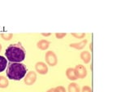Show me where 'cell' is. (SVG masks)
<instances>
[{"label": "cell", "instance_id": "1", "mask_svg": "<svg viewBox=\"0 0 130 92\" xmlns=\"http://www.w3.org/2000/svg\"><path fill=\"white\" fill-rule=\"evenodd\" d=\"M26 51L21 42L11 44L5 51L7 59L12 63H20L25 58Z\"/></svg>", "mask_w": 130, "mask_h": 92}, {"label": "cell", "instance_id": "2", "mask_svg": "<svg viewBox=\"0 0 130 92\" xmlns=\"http://www.w3.org/2000/svg\"><path fill=\"white\" fill-rule=\"evenodd\" d=\"M27 71V67L24 64L10 62L7 65L6 73L8 79L20 81L26 75Z\"/></svg>", "mask_w": 130, "mask_h": 92}, {"label": "cell", "instance_id": "3", "mask_svg": "<svg viewBox=\"0 0 130 92\" xmlns=\"http://www.w3.org/2000/svg\"><path fill=\"white\" fill-rule=\"evenodd\" d=\"M45 59H46V61L49 65L53 67L55 66L58 63V59H57V56L55 54V52H53L52 51H49L46 53L45 55Z\"/></svg>", "mask_w": 130, "mask_h": 92}, {"label": "cell", "instance_id": "4", "mask_svg": "<svg viewBox=\"0 0 130 92\" xmlns=\"http://www.w3.org/2000/svg\"><path fill=\"white\" fill-rule=\"evenodd\" d=\"M75 73L77 78H85L87 75V70L85 69V67L82 65H78L75 67Z\"/></svg>", "mask_w": 130, "mask_h": 92}, {"label": "cell", "instance_id": "5", "mask_svg": "<svg viewBox=\"0 0 130 92\" xmlns=\"http://www.w3.org/2000/svg\"><path fill=\"white\" fill-rule=\"evenodd\" d=\"M36 79H37L36 73H34V71H31L26 74V77L24 78V83L28 86H31L36 82Z\"/></svg>", "mask_w": 130, "mask_h": 92}, {"label": "cell", "instance_id": "6", "mask_svg": "<svg viewBox=\"0 0 130 92\" xmlns=\"http://www.w3.org/2000/svg\"><path fill=\"white\" fill-rule=\"evenodd\" d=\"M36 71L40 74H46L48 72V67L43 62H38L35 65Z\"/></svg>", "mask_w": 130, "mask_h": 92}, {"label": "cell", "instance_id": "7", "mask_svg": "<svg viewBox=\"0 0 130 92\" xmlns=\"http://www.w3.org/2000/svg\"><path fill=\"white\" fill-rule=\"evenodd\" d=\"M88 40L85 39L80 41V42H76V43H71L70 44V47H72V48H75L76 50H80V49H83L84 47H85V45L87 44Z\"/></svg>", "mask_w": 130, "mask_h": 92}, {"label": "cell", "instance_id": "8", "mask_svg": "<svg viewBox=\"0 0 130 92\" xmlns=\"http://www.w3.org/2000/svg\"><path fill=\"white\" fill-rule=\"evenodd\" d=\"M66 76L69 80H71V81H75V80L77 79V77L75 73V69H72V68H69V69H67Z\"/></svg>", "mask_w": 130, "mask_h": 92}, {"label": "cell", "instance_id": "9", "mask_svg": "<svg viewBox=\"0 0 130 92\" xmlns=\"http://www.w3.org/2000/svg\"><path fill=\"white\" fill-rule=\"evenodd\" d=\"M80 59H82L85 64H88L91 60V55L88 51H82L80 53Z\"/></svg>", "mask_w": 130, "mask_h": 92}, {"label": "cell", "instance_id": "10", "mask_svg": "<svg viewBox=\"0 0 130 92\" xmlns=\"http://www.w3.org/2000/svg\"><path fill=\"white\" fill-rule=\"evenodd\" d=\"M49 45H50V42H48L47 40H44V39L41 40V41H39L38 43H37V47L42 51L46 50L49 47Z\"/></svg>", "mask_w": 130, "mask_h": 92}, {"label": "cell", "instance_id": "11", "mask_svg": "<svg viewBox=\"0 0 130 92\" xmlns=\"http://www.w3.org/2000/svg\"><path fill=\"white\" fill-rule=\"evenodd\" d=\"M68 90V92H80V86L75 82H72V83L69 84Z\"/></svg>", "mask_w": 130, "mask_h": 92}, {"label": "cell", "instance_id": "12", "mask_svg": "<svg viewBox=\"0 0 130 92\" xmlns=\"http://www.w3.org/2000/svg\"><path fill=\"white\" fill-rule=\"evenodd\" d=\"M7 59L0 55V73H2L3 71L5 70V69L7 68Z\"/></svg>", "mask_w": 130, "mask_h": 92}, {"label": "cell", "instance_id": "13", "mask_svg": "<svg viewBox=\"0 0 130 92\" xmlns=\"http://www.w3.org/2000/svg\"><path fill=\"white\" fill-rule=\"evenodd\" d=\"M8 84H9L8 79L3 76H0V88H6L7 87Z\"/></svg>", "mask_w": 130, "mask_h": 92}, {"label": "cell", "instance_id": "14", "mask_svg": "<svg viewBox=\"0 0 130 92\" xmlns=\"http://www.w3.org/2000/svg\"><path fill=\"white\" fill-rule=\"evenodd\" d=\"M1 36L2 38L4 39V40H7V41H8V40H11V38H12V34H1Z\"/></svg>", "mask_w": 130, "mask_h": 92}, {"label": "cell", "instance_id": "15", "mask_svg": "<svg viewBox=\"0 0 130 92\" xmlns=\"http://www.w3.org/2000/svg\"><path fill=\"white\" fill-rule=\"evenodd\" d=\"M72 35L73 36V37H75L76 38H83L85 37V35H86V34H84V33H81V34H76V33H72Z\"/></svg>", "mask_w": 130, "mask_h": 92}, {"label": "cell", "instance_id": "16", "mask_svg": "<svg viewBox=\"0 0 130 92\" xmlns=\"http://www.w3.org/2000/svg\"><path fill=\"white\" fill-rule=\"evenodd\" d=\"M54 92H66V90L63 86H59L55 88H54Z\"/></svg>", "mask_w": 130, "mask_h": 92}, {"label": "cell", "instance_id": "17", "mask_svg": "<svg viewBox=\"0 0 130 92\" xmlns=\"http://www.w3.org/2000/svg\"><path fill=\"white\" fill-rule=\"evenodd\" d=\"M81 92H92V89L88 86H85L81 90Z\"/></svg>", "mask_w": 130, "mask_h": 92}, {"label": "cell", "instance_id": "18", "mask_svg": "<svg viewBox=\"0 0 130 92\" xmlns=\"http://www.w3.org/2000/svg\"><path fill=\"white\" fill-rule=\"evenodd\" d=\"M66 35H67V34H65V33H56L55 34V37L57 38H63Z\"/></svg>", "mask_w": 130, "mask_h": 92}, {"label": "cell", "instance_id": "19", "mask_svg": "<svg viewBox=\"0 0 130 92\" xmlns=\"http://www.w3.org/2000/svg\"><path fill=\"white\" fill-rule=\"evenodd\" d=\"M42 36H46H46H50L51 34H50V33H48V34H44V33H42Z\"/></svg>", "mask_w": 130, "mask_h": 92}, {"label": "cell", "instance_id": "20", "mask_svg": "<svg viewBox=\"0 0 130 92\" xmlns=\"http://www.w3.org/2000/svg\"><path fill=\"white\" fill-rule=\"evenodd\" d=\"M46 92H54V88H51V89H50V90H48Z\"/></svg>", "mask_w": 130, "mask_h": 92}, {"label": "cell", "instance_id": "21", "mask_svg": "<svg viewBox=\"0 0 130 92\" xmlns=\"http://www.w3.org/2000/svg\"><path fill=\"white\" fill-rule=\"evenodd\" d=\"M92 46H93V43L91 42V44H90V46H89V49L91 50V51H93V47H92Z\"/></svg>", "mask_w": 130, "mask_h": 92}, {"label": "cell", "instance_id": "22", "mask_svg": "<svg viewBox=\"0 0 130 92\" xmlns=\"http://www.w3.org/2000/svg\"><path fill=\"white\" fill-rule=\"evenodd\" d=\"M1 51H2V45L0 44V52H1Z\"/></svg>", "mask_w": 130, "mask_h": 92}]
</instances>
